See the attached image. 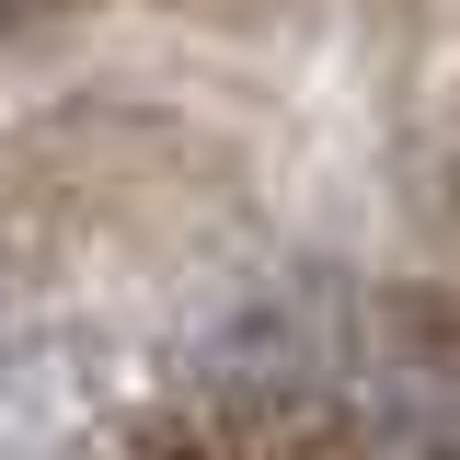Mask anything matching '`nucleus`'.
<instances>
[{
	"label": "nucleus",
	"instance_id": "obj_1",
	"mask_svg": "<svg viewBox=\"0 0 460 460\" xmlns=\"http://www.w3.org/2000/svg\"><path fill=\"white\" fill-rule=\"evenodd\" d=\"M58 0H0V35H23V23H47Z\"/></svg>",
	"mask_w": 460,
	"mask_h": 460
}]
</instances>
